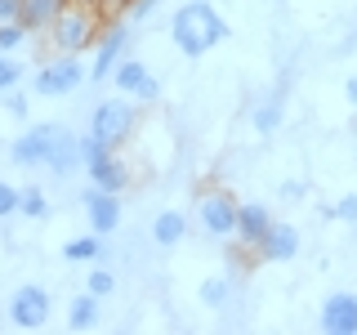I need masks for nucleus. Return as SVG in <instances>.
<instances>
[{
    "label": "nucleus",
    "instance_id": "obj_20",
    "mask_svg": "<svg viewBox=\"0 0 357 335\" xmlns=\"http://www.w3.org/2000/svg\"><path fill=\"white\" fill-rule=\"evenodd\" d=\"M50 193H45L40 184H27V188H18V215L22 219H31V223H40V219H50Z\"/></svg>",
    "mask_w": 357,
    "mask_h": 335
},
{
    "label": "nucleus",
    "instance_id": "obj_33",
    "mask_svg": "<svg viewBox=\"0 0 357 335\" xmlns=\"http://www.w3.org/2000/svg\"><path fill=\"white\" fill-rule=\"evenodd\" d=\"M344 103L357 107V76H349V81H344Z\"/></svg>",
    "mask_w": 357,
    "mask_h": 335
},
{
    "label": "nucleus",
    "instance_id": "obj_22",
    "mask_svg": "<svg viewBox=\"0 0 357 335\" xmlns=\"http://www.w3.org/2000/svg\"><path fill=\"white\" fill-rule=\"evenodd\" d=\"M228 295H232L228 277H206V282H201V304H206V308H223Z\"/></svg>",
    "mask_w": 357,
    "mask_h": 335
},
{
    "label": "nucleus",
    "instance_id": "obj_28",
    "mask_svg": "<svg viewBox=\"0 0 357 335\" xmlns=\"http://www.w3.org/2000/svg\"><path fill=\"white\" fill-rule=\"evenodd\" d=\"M5 112L22 121V117L31 112V98H27V94H18V85H14V89H5Z\"/></svg>",
    "mask_w": 357,
    "mask_h": 335
},
{
    "label": "nucleus",
    "instance_id": "obj_16",
    "mask_svg": "<svg viewBox=\"0 0 357 335\" xmlns=\"http://www.w3.org/2000/svg\"><path fill=\"white\" fill-rule=\"evenodd\" d=\"M286 121V85H277L268 98H259V103L250 107V130L259 134V139H273L277 130H282Z\"/></svg>",
    "mask_w": 357,
    "mask_h": 335
},
{
    "label": "nucleus",
    "instance_id": "obj_30",
    "mask_svg": "<svg viewBox=\"0 0 357 335\" xmlns=\"http://www.w3.org/2000/svg\"><path fill=\"white\" fill-rule=\"evenodd\" d=\"M9 215H18V188L0 179V219H9Z\"/></svg>",
    "mask_w": 357,
    "mask_h": 335
},
{
    "label": "nucleus",
    "instance_id": "obj_27",
    "mask_svg": "<svg viewBox=\"0 0 357 335\" xmlns=\"http://www.w3.org/2000/svg\"><path fill=\"white\" fill-rule=\"evenodd\" d=\"M22 81V63H14V59H5V54H0V94H5V89H14Z\"/></svg>",
    "mask_w": 357,
    "mask_h": 335
},
{
    "label": "nucleus",
    "instance_id": "obj_1",
    "mask_svg": "<svg viewBox=\"0 0 357 335\" xmlns=\"http://www.w3.org/2000/svg\"><path fill=\"white\" fill-rule=\"evenodd\" d=\"M232 36V27H228V18L219 14L210 0H201V5H192V0H183V5L174 9V18H170V40L178 45V54L183 59H206L215 45H223Z\"/></svg>",
    "mask_w": 357,
    "mask_h": 335
},
{
    "label": "nucleus",
    "instance_id": "obj_6",
    "mask_svg": "<svg viewBox=\"0 0 357 335\" xmlns=\"http://www.w3.org/2000/svg\"><path fill=\"white\" fill-rule=\"evenodd\" d=\"M112 85H116V94L134 98L139 107H152L156 98H161V81H156V72L143 59H134V54H126V59L112 67Z\"/></svg>",
    "mask_w": 357,
    "mask_h": 335
},
{
    "label": "nucleus",
    "instance_id": "obj_3",
    "mask_svg": "<svg viewBox=\"0 0 357 335\" xmlns=\"http://www.w3.org/2000/svg\"><path fill=\"white\" fill-rule=\"evenodd\" d=\"M85 130L98 134L107 148H126V143L134 139V130H139V103L126 98V94L103 98V103H94V112H89V126Z\"/></svg>",
    "mask_w": 357,
    "mask_h": 335
},
{
    "label": "nucleus",
    "instance_id": "obj_18",
    "mask_svg": "<svg viewBox=\"0 0 357 335\" xmlns=\"http://www.w3.org/2000/svg\"><path fill=\"white\" fill-rule=\"evenodd\" d=\"M63 5L67 0H18V22L27 31H45L54 18L63 14Z\"/></svg>",
    "mask_w": 357,
    "mask_h": 335
},
{
    "label": "nucleus",
    "instance_id": "obj_26",
    "mask_svg": "<svg viewBox=\"0 0 357 335\" xmlns=\"http://www.w3.org/2000/svg\"><path fill=\"white\" fill-rule=\"evenodd\" d=\"M85 290H89V295H98V299H107L112 290H116V277H112L107 268H94V273H85Z\"/></svg>",
    "mask_w": 357,
    "mask_h": 335
},
{
    "label": "nucleus",
    "instance_id": "obj_2",
    "mask_svg": "<svg viewBox=\"0 0 357 335\" xmlns=\"http://www.w3.org/2000/svg\"><path fill=\"white\" fill-rule=\"evenodd\" d=\"M103 27H107L103 5H81V0H67L63 14L45 27V36H50V50L54 54H85V50H94V40L103 36Z\"/></svg>",
    "mask_w": 357,
    "mask_h": 335
},
{
    "label": "nucleus",
    "instance_id": "obj_31",
    "mask_svg": "<svg viewBox=\"0 0 357 335\" xmlns=\"http://www.w3.org/2000/svg\"><path fill=\"white\" fill-rule=\"evenodd\" d=\"M277 197H282V201H304L308 197V184H304V179H282Z\"/></svg>",
    "mask_w": 357,
    "mask_h": 335
},
{
    "label": "nucleus",
    "instance_id": "obj_25",
    "mask_svg": "<svg viewBox=\"0 0 357 335\" xmlns=\"http://www.w3.org/2000/svg\"><path fill=\"white\" fill-rule=\"evenodd\" d=\"M31 31L22 27V22H0V54H14L18 45H27Z\"/></svg>",
    "mask_w": 357,
    "mask_h": 335
},
{
    "label": "nucleus",
    "instance_id": "obj_5",
    "mask_svg": "<svg viewBox=\"0 0 357 335\" xmlns=\"http://www.w3.org/2000/svg\"><path fill=\"white\" fill-rule=\"evenodd\" d=\"M197 223L206 237L215 241H232L237 237V197L223 193V188H206L197 197Z\"/></svg>",
    "mask_w": 357,
    "mask_h": 335
},
{
    "label": "nucleus",
    "instance_id": "obj_21",
    "mask_svg": "<svg viewBox=\"0 0 357 335\" xmlns=\"http://www.w3.org/2000/svg\"><path fill=\"white\" fill-rule=\"evenodd\" d=\"M63 260L67 264H94V260H103V237H98V232H89V237L63 241Z\"/></svg>",
    "mask_w": 357,
    "mask_h": 335
},
{
    "label": "nucleus",
    "instance_id": "obj_14",
    "mask_svg": "<svg viewBox=\"0 0 357 335\" xmlns=\"http://www.w3.org/2000/svg\"><path fill=\"white\" fill-rule=\"evenodd\" d=\"M85 174H89V184H94V188H103V193H121V197H126V188L134 184V170L126 165L121 148H116V152H107L103 161L85 165Z\"/></svg>",
    "mask_w": 357,
    "mask_h": 335
},
{
    "label": "nucleus",
    "instance_id": "obj_23",
    "mask_svg": "<svg viewBox=\"0 0 357 335\" xmlns=\"http://www.w3.org/2000/svg\"><path fill=\"white\" fill-rule=\"evenodd\" d=\"M321 219H340V223H357V193H344L340 201H331V206H317Z\"/></svg>",
    "mask_w": 357,
    "mask_h": 335
},
{
    "label": "nucleus",
    "instance_id": "obj_12",
    "mask_svg": "<svg viewBox=\"0 0 357 335\" xmlns=\"http://www.w3.org/2000/svg\"><path fill=\"white\" fill-rule=\"evenodd\" d=\"M299 251H304V232H299L295 223H277V219H273V228H268V237L255 246V255H259L264 264H290Z\"/></svg>",
    "mask_w": 357,
    "mask_h": 335
},
{
    "label": "nucleus",
    "instance_id": "obj_32",
    "mask_svg": "<svg viewBox=\"0 0 357 335\" xmlns=\"http://www.w3.org/2000/svg\"><path fill=\"white\" fill-rule=\"evenodd\" d=\"M0 22H18V0H0Z\"/></svg>",
    "mask_w": 357,
    "mask_h": 335
},
{
    "label": "nucleus",
    "instance_id": "obj_24",
    "mask_svg": "<svg viewBox=\"0 0 357 335\" xmlns=\"http://www.w3.org/2000/svg\"><path fill=\"white\" fill-rule=\"evenodd\" d=\"M107 152H116V148H107L98 134H89V130H81V165H94V161H103Z\"/></svg>",
    "mask_w": 357,
    "mask_h": 335
},
{
    "label": "nucleus",
    "instance_id": "obj_15",
    "mask_svg": "<svg viewBox=\"0 0 357 335\" xmlns=\"http://www.w3.org/2000/svg\"><path fill=\"white\" fill-rule=\"evenodd\" d=\"M45 170L59 174V179L85 170V165H81V134L67 130V126H59V139H54V148H50V161H45Z\"/></svg>",
    "mask_w": 357,
    "mask_h": 335
},
{
    "label": "nucleus",
    "instance_id": "obj_9",
    "mask_svg": "<svg viewBox=\"0 0 357 335\" xmlns=\"http://www.w3.org/2000/svg\"><path fill=\"white\" fill-rule=\"evenodd\" d=\"M130 54V22L126 18H112L103 27V36L94 40V63H89V81H107L112 67Z\"/></svg>",
    "mask_w": 357,
    "mask_h": 335
},
{
    "label": "nucleus",
    "instance_id": "obj_34",
    "mask_svg": "<svg viewBox=\"0 0 357 335\" xmlns=\"http://www.w3.org/2000/svg\"><path fill=\"white\" fill-rule=\"evenodd\" d=\"M81 5H107V0H81Z\"/></svg>",
    "mask_w": 357,
    "mask_h": 335
},
{
    "label": "nucleus",
    "instance_id": "obj_17",
    "mask_svg": "<svg viewBox=\"0 0 357 335\" xmlns=\"http://www.w3.org/2000/svg\"><path fill=\"white\" fill-rule=\"evenodd\" d=\"M183 237H188V215L183 210H161V215L152 219V241L161 246V251H174Z\"/></svg>",
    "mask_w": 357,
    "mask_h": 335
},
{
    "label": "nucleus",
    "instance_id": "obj_13",
    "mask_svg": "<svg viewBox=\"0 0 357 335\" xmlns=\"http://www.w3.org/2000/svg\"><path fill=\"white\" fill-rule=\"evenodd\" d=\"M268 228H273V210H268L264 201H237V237L232 241H241L245 251H255V246L268 237Z\"/></svg>",
    "mask_w": 357,
    "mask_h": 335
},
{
    "label": "nucleus",
    "instance_id": "obj_8",
    "mask_svg": "<svg viewBox=\"0 0 357 335\" xmlns=\"http://www.w3.org/2000/svg\"><path fill=\"white\" fill-rule=\"evenodd\" d=\"M54 139H59V121H36V126H27L9 143V161H14L18 170H36V165L50 161Z\"/></svg>",
    "mask_w": 357,
    "mask_h": 335
},
{
    "label": "nucleus",
    "instance_id": "obj_7",
    "mask_svg": "<svg viewBox=\"0 0 357 335\" xmlns=\"http://www.w3.org/2000/svg\"><path fill=\"white\" fill-rule=\"evenodd\" d=\"M5 313H9V327H18V331H40L45 322H50V313H54V295H50L45 286H36V282H22L14 295H9Z\"/></svg>",
    "mask_w": 357,
    "mask_h": 335
},
{
    "label": "nucleus",
    "instance_id": "obj_29",
    "mask_svg": "<svg viewBox=\"0 0 357 335\" xmlns=\"http://www.w3.org/2000/svg\"><path fill=\"white\" fill-rule=\"evenodd\" d=\"M156 5L161 0H130V9H126V22H148L156 14Z\"/></svg>",
    "mask_w": 357,
    "mask_h": 335
},
{
    "label": "nucleus",
    "instance_id": "obj_35",
    "mask_svg": "<svg viewBox=\"0 0 357 335\" xmlns=\"http://www.w3.org/2000/svg\"><path fill=\"white\" fill-rule=\"evenodd\" d=\"M192 5H201V0H192Z\"/></svg>",
    "mask_w": 357,
    "mask_h": 335
},
{
    "label": "nucleus",
    "instance_id": "obj_10",
    "mask_svg": "<svg viewBox=\"0 0 357 335\" xmlns=\"http://www.w3.org/2000/svg\"><path fill=\"white\" fill-rule=\"evenodd\" d=\"M85 219H89V232H98V237H112V232L121 228V215H126V201H121V193H103V188L89 184L85 197Z\"/></svg>",
    "mask_w": 357,
    "mask_h": 335
},
{
    "label": "nucleus",
    "instance_id": "obj_4",
    "mask_svg": "<svg viewBox=\"0 0 357 335\" xmlns=\"http://www.w3.org/2000/svg\"><path fill=\"white\" fill-rule=\"evenodd\" d=\"M85 81H89V67L76 59V54H54V59H45L36 67L31 94L36 98H67V94H76Z\"/></svg>",
    "mask_w": 357,
    "mask_h": 335
},
{
    "label": "nucleus",
    "instance_id": "obj_19",
    "mask_svg": "<svg viewBox=\"0 0 357 335\" xmlns=\"http://www.w3.org/2000/svg\"><path fill=\"white\" fill-rule=\"evenodd\" d=\"M98 304H103V299L98 295H76L72 304H67V331H94L98 327Z\"/></svg>",
    "mask_w": 357,
    "mask_h": 335
},
{
    "label": "nucleus",
    "instance_id": "obj_11",
    "mask_svg": "<svg viewBox=\"0 0 357 335\" xmlns=\"http://www.w3.org/2000/svg\"><path fill=\"white\" fill-rule=\"evenodd\" d=\"M317 327L326 335H357V290H331L321 299Z\"/></svg>",
    "mask_w": 357,
    "mask_h": 335
}]
</instances>
